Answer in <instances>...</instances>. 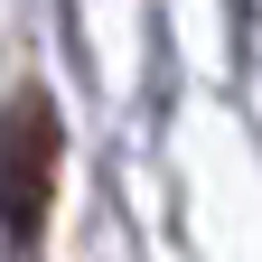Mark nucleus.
I'll list each match as a JSON object with an SVG mask.
<instances>
[{"instance_id": "1", "label": "nucleus", "mask_w": 262, "mask_h": 262, "mask_svg": "<svg viewBox=\"0 0 262 262\" xmlns=\"http://www.w3.org/2000/svg\"><path fill=\"white\" fill-rule=\"evenodd\" d=\"M56 169H66V131H56V103L28 84L0 113V234H10V253H38L56 215Z\"/></svg>"}]
</instances>
